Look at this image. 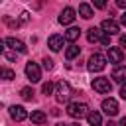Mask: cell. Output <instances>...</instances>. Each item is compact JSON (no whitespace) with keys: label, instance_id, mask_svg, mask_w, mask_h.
Masks as SVG:
<instances>
[{"label":"cell","instance_id":"obj_1","mask_svg":"<svg viewBox=\"0 0 126 126\" xmlns=\"http://www.w3.org/2000/svg\"><path fill=\"white\" fill-rule=\"evenodd\" d=\"M89 104L87 102H71L69 106H67V114L69 116H73V118H85V116H89Z\"/></svg>","mask_w":126,"mask_h":126},{"label":"cell","instance_id":"obj_2","mask_svg":"<svg viewBox=\"0 0 126 126\" xmlns=\"http://www.w3.org/2000/svg\"><path fill=\"white\" fill-rule=\"evenodd\" d=\"M104 67H106V57H104L102 53H93V55L89 57V61H87V69L93 71V73H98V71H102Z\"/></svg>","mask_w":126,"mask_h":126},{"label":"cell","instance_id":"obj_3","mask_svg":"<svg viewBox=\"0 0 126 126\" xmlns=\"http://www.w3.org/2000/svg\"><path fill=\"white\" fill-rule=\"evenodd\" d=\"M55 98H57L59 102H67V100L71 98V87H69L67 81H59V83L55 85Z\"/></svg>","mask_w":126,"mask_h":126},{"label":"cell","instance_id":"obj_4","mask_svg":"<svg viewBox=\"0 0 126 126\" xmlns=\"http://www.w3.org/2000/svg\"><path fill=\"white\" fill-rule=\"evenodd\" d=\"M26 75H28V79H30L32 83L41 81V69H39V65L33 63V61H30V63L26 65Z\"/></svg>","mask_w":126,"mask_h":126},{"label":"cell","instance_id":"obj_5","mask_svg":"<svg viewBox=\"0 0 126 126\" xmlns=\"http://www.w3.org/2000/svg\"><path fill=\"white\" fill-rule=\"evenodd\" d=\"M93 89L96 93H100V94H106V93H110L112 85H110V81L106 77H98V79H93Z\"/></svg>","mask_w":126,"mask_h":126},{"label":"cell","instance_id":"obj_6","mask_svg":"<svg viewBox=\"0 0 126 126\" xmlns=\"http://www.w3.org/2000/svg\"><path fill=\"white\" fill-rule=\"evenodd\" d=\"M106 59H108L110 63H114V67H116V65H120V63L124 61V51L118 49V47H108V51H106Z\"/></svg>","mask_w":126,"mask_h":126},{"label":"cell","instance_id":"obj_7","mask_svg":"<svg viewBox=\"0 0 126 126\" xmlns=\"http://www.w3.org/2000/svg\"><path fill=\"white\" fill-rule=\"evenodd\" d=\"M102 112L108 116H116L118 114V102L116 98H104L102 100Z\"/></svg>","mask_w":126,"mask_h":126},{"label":"cell","instance_id":"obj_8","mask_svg":"<svg viewBox=\"0 0 126 126\" xmlns=\"http://www.w3.org/2000/svg\"><path fill=\"white\" fill-rule=\"evenodd\" d=\"M75 14H77V12H75L73 8H69V6H67V8L59 14V24H61V26H69V24H73V22H75V18H77Z\"/></svg>","mask_w":126,"mask_h":126},{"label":"cell","instance_id":"obj_9","mask_svg":"<svg viewBox=\"0 0 126 126\" xmlns=\"http://www.w3.org/2000/svg\"><path fill=\"white\" fill-rule=\"evenodd\" d=\"M63 43H65V35L53 33V35H49V39H47V47H49L51 51H59V49L63 47Z\"/></svg>","mask_w":126,"mask_h":126},{"label":"cell","instance_id":"obj_10","mask_svg":"<svg viewBox=\"0 0 126 126\" xmlns=\"http://www.w3.org/2000/svg\"><path fill=\"white\" fill-rule=\"evenodd\" d=\"M4 43H6V45H10V47L14 49V53H16V51H18V53H26V51H28L26 43H24V41H20V39H16V37H6V39H4Z\"/></svg>","mask_w":126,"mask_h":126},{"label":"cell","instance_id":"obj_11","mask_svg":"<svg viewBox=\"0 0 126 126\" xmlns=\"http://www.w3.org/2000/svg\"><path fill=\"white\" fill-rule=\"evenodd\" d=\"M10 116H12L16 122H22V120L28 118V112H26L24 106H20V104L16 106V104H14V106H10Z\"/></svg>","mask_w":126,"mask_h":126},{"label":"cell","instance_id":"obj_12","mask_svg":"<svg viewBox=\"0 0 126 126\" xmlns=\"http://www.w3.org/2000/svg\"><path fill=\"white\" fill-rule=\"evenodd\" d=\"M100 30H104V33H108V35H114V33L120 32V26H118L114 20H104V22L100 24Z\"/></svg>","mask_w":126,"mask_h":126},{"label":"cell","instance_id":"obj_13","mask_svg":"<svg viewBox=\"0 0 126 126\" xmlns=\"http://www.w3.org/2000/svg\"><path fill=\"white\" fill-rule=\"evenodd\" d=\"M112 79L118 83H124L126 81V65H116L112 69Z\"/></svg>","mask_w":126,"mask_h":126},{"label":"cell","instance_id":"obj_14","mask_svg":"<svg viewBox=\"0 0 126 126\" xmlns=\"http://www.w3.org/2000/svg\"><path fill=\"white\" fill-rule=\"evenodd\" d=\"M79 14H81V18L91 20V18H93V6H91V4H87V2L79 4Z\"/></svg>","mask_w":126,"mask_h":126},{"label":"cell","instance_id":"obj_15","mask_svg":"<svg viewBox=\"0 0 126 126\" xmlns=\"http://www.w3.org/2000/svg\"><path fill=\"white\" fill-rule=\"evenodd\" d=\"M102 33H104V32H100L98 28H91V30L87 32V39H89L91 43H96V41H100Z\"/></svg>","mask_w":126,"mask_h":126},{"label":"cell","instance_id":"obj_16","mask_svg":"<svg viewBox=\"0 0 126 126\" xmlns=\"http://www.w3.org/2000/svg\"><path fill=\"white\" fill-rule=\"evenodd\" d=\"M79 35H81V30H79V28H69V30L65 32V39L71 41V43H75V41L79 39Z\"/></svg>","mask_w":126,"mask_h":126},{"label":"cell","instance_id":"obj_17","mask_svg":"<svg viewBox=\"0 0 126 126\" xmlns=\"http://www.w3.org/2000/svg\"><path fill=\"white\" fill-rule=\"evenodd\" d=\"M30 118H32V122H33V124H43V122L47 120V114H45L43 110H33Z\"/></svg>","mask_w":126,"mask_h":126},{"label":"cell","instance_id":"obj_18","mask_svg":"<svg viewBox=\"0 0 126 126\" xmlns=\"http://www.w3.org/2000/svg\"><path fill=\"white\" fill-rule=\"evenodd\" d=\"M79 53H81V47H79V45H75V43H71V45L65 49V57H67L69 61H71V59H75Z\"/></svg>","mask_w":126,"mask_h":126},{"label":"cell","instance_id":"obj_19","mask_svg":"<svg viewBox=\"0 0 126 126\" xmlns=\"http://www.w3.org/2000/svg\"><path fill=\"white\" fill-rule=\"evenodd\" d=\"M87 120H89V124L91 126H100L102 124V116H100V112H89V116H87Z\"/></svg>","mask_w":126,"mask_h":126},{"label":"cell","instance_id":"obj_20","mask_svg":"<svg viewBox=\"0 0 126 126\" xmlns=\"http://www.w3.org/2000/svg\"><path fill=\"white\" fill-rule=\"evenodd\" d=\"M20 96H22V98H26V100H32V98H33V89L24 87V89L20 91Z\"/></svg>","mask_w":126,"mask_h":126},{"label":"cell","instance_id":"obj_21","mask_svg":"<svg viewBox=\"0 0 126 126\" xmlns=\"http://www.w3.org/2000/svg\"><path fill=\"white\" fill-rule=\"evenodd\" d=\"M16 77V73L12 71V69H2V79H6V81H12Z\"/></svg>","mask_w":126,"mask_h":126},{"label":"cell","instance_id":"obj_22","mask_svg":"<svg viewBox=\"0 0 126 126\" xmlns=\"http://www.w3.org/2000/svg\"><path fill=\"white\" fill-rule=\"evenodd\" d=\"M51 91H53V83H51V81L43 83V87H41V93H43V94H51Z\"/></svg>","mask_w":126,"mask_h":126},{"label":"cell","instance_id":"obj_23","mask_svg":"<svg viewBox=\"0 0 126 126\" xmlns=\"http://www.w3.org/2000/svg\"><path fill=\"white\" fill-rule=\"evenodd\" d=\"M43 69H47V71H51V69H53V59H49V57H45V59H43Z\"/></svg>","mask_w":126,"mask_h":126},{"label":"cell","instance_id":"obj_24","mask_svg":"<svg viewBox=\"0 0 126 126\" xmlns=\"http://www.w3.org/2000/svg\"><path fill=\"white\" fill-rule=\"evenodd\" d=\"M100 43H102V45H110V35H108V33H102Z\"/></svg>","mask_w":126,"mask_h":126},{"label":"cell","instance_id":"obj_25","mask_svg":"<svg viewBox=\"0 0 126 126\" xmlns=\"http://www.w3.org/2000/svg\"><path fill=\"white\" fill-rule=\"evenodd\" d=\"M120 96L126 100V83H124V85H122V89H120Z\"/></svg>","mask_w":126,"mask_h":126},{"label":"cell","instance_id":"obj_26","mask_svg":"<svg viewBox=\"0 0 126 126\" xmlns=\"http://www.w3.org/2000/svg\"><path fill=\"white\" fill-rule=\"evenodd\" d=\"M94 6H96V8H104V6H106V4H104V2H102V0H96V2H94Z\"/></svg>","mask_w":126,"mask_h":126},{"label":"cell","instance_id":"obj_27","mask_svg":"<svg viewBox=\"0 0 126 126\" xmlns=\"http://www.w3.org/2000/svg\"><path fill=\"white\" fill-rule=\"evenodd\" d=\"M116 4H118V6H120V8H124V10H126V0H118V2H116Z\"/></svg>","mask_w":126,"mask_h":126},{"label":"cell","instance_id":"obj_28","mask_svg":"<svg viewBox=\"0 0 126 126\" xmlns=\"http://www.w3.org/2000/svg\"><path fill=\"white\" fill-rule=\"evenodd\" d=\"M120 45L126 47V35H120Z\"/></svg>","mask_w":126,"mask_h":126},{"label":"cell","instance_id":"obj_29","mask_svg":"<svg viewBox=\"0 0 126 126\" xmlns=\"http://www.w3.org/2000/svg\"><path fill=\"white\" fill-rule=\"evenodd\" d=\"M120 24H122V26H126V12L120 16Z\"/></svg>","mask_w":126,"mask_h":126},{"label":"cell","instance_id":"obj_30","mask_svg":"<svg viewBox=\"0 0 126 126\" xmlns=\"http://www.w3.org/2000/svg\"><path fill=\"white\" fill-rule=\"evenodd\" d=\"M120 126H126V116H122V120H120Z\"/></svg>","mask_w":126,"mask_h":126},{"label":"cell","instance_id":"obj_31","mask_svg":"<svg viewBox=\"0 0 126 126\" xmlns=\"http://www.w3.org/2000/svg\"><path fill=\"white\" fill-rule=\"evenodd\" d=\"M106 126H118V124H114L112 120H108V122H106Z\"/></svg>","mask_w":126,"mask_h":126},{"label":"cell","instance_id":"obj_32","mask_svg":"<svg viewBox=\"0 0 126 126\" xmlns=\"http://www.w3.org/2000/svg\"><path fill=\"white\" fill-rule=\"evenodd\" d=\"M55 126H71V124H65V122H59V124H55Z\"/></svg>","mask_w":126,"mask_h":126},{"label":"cell","instance_id":"obj_33","mask_svg":"<svg viewBox=\"0 0 126 126\" xmlns=\"http://www.w3.org/2000/svg\"><path fill=\"white\" fill-rule=\"evenodd\" d=\"M71 126H79V124H71Z\"/></svg>","mask_w":126,"mask_h":126}]
</instances>
